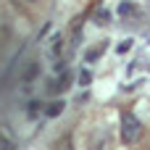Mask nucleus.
Here are the masks:
<instances>
[{"label":"nucleus","instance_id":"obj_4","mask_svg":"<svg viewBox=\"0 0 150 150\" xmlns=\"http://www.w3.org/2000/svg\"><path fill=\"white\" fill-rule=\"evenodd\" d=\"M100 53H105V40H103V42H98V45H95V47H90V50H87V53H84V58H87V61H90V63H92V61H95V58H98V55H100Z\"/></svg>","mask_w":150,"mask_h":150},{"label":"nucleus","instance_id":"obj_5","mask_svg":"<svg viewBox=\"0 0 150 150\" xmlns=\"http://www.w3.org/2000/svg\"><path fill=\"white\" fill-rule=\"evenodd\" d=\"M63 111V100H55V103H50V108H47V116H58Z\"/></svg>","mask_w":150,"mask_h":150},{"label":"nucleus","instance_id":"obj_1","mask_svg":"<svg viewBox=\"0 0 150 150\" xmlns=\"http://www.w3.org/2000/svg\"><path fill=\"white\" fill-rule=\"evenodd\" d=\"M140 134H142V124L137 121V116L124 113L121 116V140H124V145H134L140 140Z\"/></svg>","mask_w":150,"mask_h":150},{"label":"nucleus","instance_id":"obj_3","mask_svg":"<svg viewBox=\"0 0 150 150\" xmlns=\"http://www.w3.org/2000/svg\"><path fill=\"white\" fill-rule=\"evenodd\" d=\"M69 82H71V74H69V71H63V74H61V79H55V82L50 84V92H63V90H69Z\"/></svg>","mask_w":150,"mask_h":150},{"label":"nucleus","instance_id":"obj_2","mask_svg":"<svg viewBox=\"0 0 150 150\" xmlns=\"http://www.w3.org/2000/svg\"><path fill=\"white\" fill-rule=\"evenodd\" d=\"M37 76H40V63H37V61H29V63L24 66V71H21V82L29 84V82H34Z\"/></svg>","mask_w":150,"mask_h":150},{"label":"nucleus","instance_id":"obj_7","mask_svg":"<svg viewBox=\"0 0 150 150\" xmlns=\"http://www.w3.org/2000/svg\"><path fill=\"white\" fill-rule=\"evenodd\" d=\"M0 150H13L11 140H8V137H3V134H0Z\"/></svg>","mask_w":150,"mask_h":150},{"label":"nucleus","instance_id":"obj_6","mask_svg":"<svg viewBox=\"0 0 150 150\" xmlns=\"http://www.w3.org/2000/svg\"><path fill=\"white\" fill-rule=\"evenodd\" d=\"M116 50H119L121 55H124V53H129V50H132V40H124V42H121V45H119Z\"/></svg>","mask_w":150,"mask_h":150},{"label":"nucleus","instance_id":"obj_8","mask_svg":"<svg viewBox=\"0 0 150 150\" xmlns=\"http://www.w3.org/2000/svg\"><path fill=\"white\" fill-rule=\"evenodd\" d=\"M90 71H79V84H90Z\"/></svg>","mask_w":150,"mask_h":150},{"label":"nucleus","instance_id":"obj_9","mask_svg":"<svg viewBox=\"0 0 150 150\" xmlns=\"http://www.w3.org/2000/svg\"><path fill=\"white\" fill-rule=\"evenodd\" d=\"M21 3H26V5H32V3H37V0H21Z\"/></svg>","mask_w":150,"mask_h":150}]
</instances>
